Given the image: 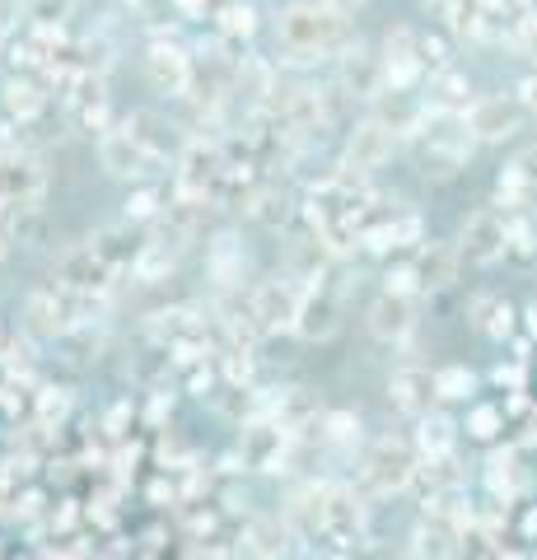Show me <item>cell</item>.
Listing matches in <instances>:
<instances>
[{"label":"cell","mask_w":537,"mask_h":560,"mask_svg":"<svg viewBox=\"0 0 537 560\" xmlns=\"http://www.w3.org/2000/svg\"><path fill=\"white\" fill-rule=\"evenodd\" d=\"M276 38L290 66H318L327 57H341L351 47V14L337 10L332 0H294L276 20Z\"/></svg>","instance_id":"6da1fadb"},{"label":"cell","mask_w":537,"mask_h":560,"mask_svg":"<svg viewBox=\"0 0 537 560\" xmlns=\"http://www.w3.org/2000/svg\"><path fill=\"white\" fill-rule=\"evenodd\" d=\"M407 140L416 145V154H421L425 178L430 173H435V178H454L458 168H467V160H472V150H477V140L467 136L463 113H444V108H425Z\"/></svg>","instance_id":"7a4b0ae2"},{"label":"cell","mask_w":537,"mask_h":560,"mask_svg":"<svg viewBox=\"0 0 537 560\" xmlns=\"http://www.w3.org/2000/svg\"><path fill=\"white\" fill-rule=\"evenodd\" d=\"M416 444L402 440V434H378L370 444L365 463H360V481H365L370 495H402L416 477Z\"/></svg>","instance_id":"3957f363"},{"label":"cell","mask_w":537,"mask_h":560,"mask_svg":"<svg viewBox=\"0 0 537 560\" xmlns=\"http://www.w3.org/2000/svg\"><path fill=\"white\" fill-rule=\"evenodd\" d=\"M524 108L514 103V94H481L463 108V121H467V136L477 140V145H505L524 131Z\"/></svg>","instance_id":"277c9868"},{"label":"cell","mask_w":537,"mask_h":560,"mask_svg":"<svg viewBox=\"0 0 537 560\" xmlns=\"http://www.w3.org/2000/svg\"><path fill=\"white\" fill-rule=\"evenodd\" d=\"M393 150H397V136L374 113H365L351 127V136H346V145H341V173L346 178H365V173L384 168L393 160Z\"/></svg>","instance_id":"5b68a950"},{"label":"cell","mask_w":537,"mask_h":560,"mask_svg":"<svg viewBox=\"0 0 537 560\" xmlns=\"http://www.w3.org/2000/svg\"><path fill=\"white\" fill-rule=\"evenodd\" d=\"M304 280L285 271V276H267L262 285L253 290V304H248V318L257 323V331H285L300 313V300H304Z\"/></svg>","instance_id":"8992f818"},{"label":"cell","mask_w":537,"mask_h":560,"mask_svg":"<svg viewBox=\"0 0 537 560\" xmlns=\"http://www.w3.org/2000/svg\"><path fill=\"white\" fill-rule=\"evenodd\" d=\"M337 90H341L346 103H374L378 94H384V57L355 38L337 57Z\"/></svg>","instance_id":"52a82bcc"},{"label":"cell","mask_w":537,"mask_h":560,"mask_svg":"<svg viewBox=\"0 0 537 560\" xmlns=\"http://www.w3.org/2000/svg\"><path fill=\"white\" fill-rule=\"evenodd\" d=\"M458 253H463V261H472V267H495V261L505 257V215H500V206H477L472 215L463 220Z\"/></svg>","instance_id":"ba28073f"},{"label":"cell","mask_w":537,"mask_h":560,"mask_svg":"<svg viewBox=\"0 0 537 560\" xmlns=\"http://www.w3.org/2000/svg\"><path fill=\"white\" fill-rule=\"evenodd\" d=\"M290 327L300 331L304 341L323 346V341L341 337V327H346V308H341L337 294H327V290H318V285H308V290H304V300H300V313H294V323H290Z\"/></svg>","instance_id":"9c48e42d"},{"label":"cell","mask_w":537,"mask_h":560,"mask_svg":"<svg viewBox=\"0 0 537 560\" xmlns=\"http://www.w3.org/2000/svg\"><path fill=\"white\" fill-rule=\"evenodd\" d=\"M365 327H370L374 341H388V346L407 341L411 331H416V300H411V294H388V290H384V294H378V300L370 304Z\"/></svg>","instance_id":"30bf717a"},{"label":"cell","mask_w":537,"mask_h":560,"mask_svg":"<svg viewBox=\"0 0 537 560\" xmlns=\"http://www.w3.org/2000/svg\"><path fill=\"white\" fill-rule=\"evenodd\" d=\"M388 407L397 416H407V420L425 416L430 407H435V374L421 370V364H407V370H397L388 378Z\"/></svg>","instance_id":"8fae6325"},{"label":"cell","mask_w":537,"mask_h":560,"mask_svg":"<svg viewBox=\"0 0 537 560\" xmlns=\"http://www.w3.org/2000/svg\"><path fill=\"white\" fill-rule=\"evenodd\" d=\"M98 154H103V168H108L113 178H145L150 164L160 160V154L145 150L141 140H136L127 127H122V131H108V136H103Z\"/></svg>","instance_id":"7c38bea8"},{"label":"cell","mask_w":537,"mask_h":560,"mask_svg":"<svg viewBox=\"0 0 537 560\" xmlns=\"http://www.w3.org/2000/svg\"><path fill=\"white\" fill-rule=\"evenodd\" d=\"M294 541V528L285 518H253L234 547V560H281Z\"/></svg>","instance_id":"4fadbf2b"},{"label":"cell","mask_w":537,"mask_h":560,"mask_svg":"<svg viewBox=\"0 0 537 560\" xmlns=\"http://www.w3.org/2000/svg\"><path fill=\"white\" fill-rule=\"evenodd\" d=\"M224 173V160H220V145H206V140H192L178 160V191L183 197H206L211 183Z\"/></svg>","instance_id":"5bb4252c"},{"label":"cell","mask_w":537,"mask_h":560,"mask_svg":"<svg viewBox=\"0 0 537 560\" xmlns=\"http://www.w3.org/2000/svg\"><path fill=\"white\" fill-rule=\"evenodd\" d=\"M411 267H416V280H421V294H440L458 280L463 253H458V243H425Z\"/></svg>","instance_id":"9a60e30c"},{"label":"cell","mask_w":537,"mask_h":560,"mask_svg":"<svg viewBox=\"0 0 537 560\" xmlns=\"http://www.w3.org/2000/svg\"><path fill=\"white\" fill-rule=\"evenodd\" d=\"M145 70L160 94H187V84H192V57L173 43H154L145 57Z\"/></svg>","instance_id":"2e32d148"},{"label":"cell","mask_w":537,"mask_h":560,"mask_svg":"<svg viewBox=\"0 0 537 560\" xmlns=\"http://www.w3.org/2000/svg\"><path fill=\"white\" fill-rule=\"evenodd\" d=\"M411 551H416V560H454L458 556V523L425 510V518L416 523V533H411Z\"/></svg>","instance_id":"e0dca14e"},{"label":"cell","mask_w":537,"mask_h":560,"mask_svg":"<svg viewBox=\"0 0 537 560\" xmlns=\"http://www.w3.org/2000/svg\"><path fill=\"white\" fill-rule=\"evenodd\" d=\"M365 528V495L355 486H327L323 500V533H360Z\"/></svg>","instance_id":"ac0fdd59"},{"label":"cell","mask_w":537,"mask_h":560,"mask_svg":"<svg viewBox=\"0 0 537 560\" xmlns=\"http://www.w3.org/2000/svg\"><path fill=\"white\" fill-rule=\"evenodd\" d=\"M370 113L384 121V127L397 136V140H407L411 131H416V121H421V113H425V103H416L411 98V90H384L374 103H370Z\"/></svg>","instance_id":"d6986e66"},{"label":"cell","mask_w":537,"mask_h":560,"mask_svg":"<svg viewBox=\"0 0 537 560\" xmlns=\"http://www.w3.org/2000/svg\"><path fill=\"white\" fill-rule=\"evenodd\" d=\"M416 453L421 458H440V453H454L458 444V420L448 416V411H435L430 407L425 416H416Z\"/></svg>","instance_id":"ffe728a7"},{"label":"cell","mask_w":537,"mask_h":560,"mask_svg":"<svg viewBox=\"0 0 537 560\" xmlns=\"http://www.w3.org/2000/svg\"><path fill=\"white\" fill-rule=\"evenodd\" d=\"M467 318H472V327L481 331V337H491V341H505L514 337V304L505 300V294H477L472 308H467Z\"/></svg>","instance_id":"44dd1931"},{"label":"cell","mask_w":537,"mask_h":560,"mask_svg":"<svg viewBox=\"0 0 537 560\" xmlns=\"http://www.w3.org/2000/svg\"><path fill=\"white\" fill-rule=\"evenodd\" d=\"M430 108H444V113H463L467 103H472V80H467V70L463 66H440V70H430Z\"/></svg>","instance_id":"7402d4cb"},{"label":"cell","mask_w":537,"mask_h":560,"mask_svg":"<svg viewBox=\"0 0 537 560\" xmlns=\"http://www.w3.org/2000/svg\"><path fill=\"white\" fill-rule=\"evenodd\" d=\"M467 471L458 467L454 453H440V458H416V477L411 486H421L425 495H444V490H463Z\"/></svg>","instance_id":"603a6c76"},{"label":"cell","mask_w":537,"mask_h":560,"mask_svg":"<svg viewBox=\"0 0 537 560\" xmlns=\"http://www.w3.org/2000/svg\"><path fill=\"white\" fill-rule=\"evenodd\" d=\"M244 267H248V257H244V248H238L230 234L215 238L211 253H206V271H211V280H215V285H224V290H234L238 280H244Z\"/></svg>","instance_id":"cb8c5ba5"},{"label":"cell","mask_w":537,"mask_h":560,"mask_svg":"<svg viewBox=\"0 0 537 560\" xmlns=\"http://www.w3.org/2000/svg\"><path fill=\"white\" fill-rule=\"evenodd\" d=\"M173 261H178V248H173L168 238H154V243H141V253H136V276L141 280H168V271H173Z\"/></svg>","instance_id":"d4e9b609"},{"label":"cell","mask_w":537,"mask_h":560,"mask_svg":"<svg viewBox=\"0 0 537 560\" xmlns=\"http://www.w3.org/2000/svg\"><path fill=\"white\" fill-rule=\"evenodd\" d=\"M248 215L257 224H267V230H285V224H290V197H285L281 187H262L248 201Z\"/></svg>","instance_id":"484cf974"},{"label":"cell","mask_w":537,"mask_h":560,"mask_svg":"<svg viewBox=\"0 0 537 560\" xmlns=\"http://www.w3.org/2000/svg\"><path fill=\"white\" fill-rule=\"evenodd\" d=\"M318 434H323V440L332 444V448H355L360 434H365V425H360L355 411H323Z\"/></svg>","instance_id":"4316f807"},{"label":"cell","mask_w":537,"mask_h":560,"mask_svg":"<svg viewBox=\"0 0 537 560\" xmlns=\"http://www.w3.org/2000/svg\"><path fill=\"white\" fill-rule=\"evenodd\" d=\"M505 257H514L518 267H528V261L537 257V224L528 215L505 220Z\"/></svg>","instance_id":"83f0119b"},{"label":"cell","mask_w":537,"mask_h":560,"mask_svg":"<svg viewBox=\"0 0 537 560\" xmlns=\"http://www.w3.org/2000/svg\"><path fill=\"white\" fill-rule=\"evenodd\" d=\"M5 108L20 117V121H33V117L47 108V94L38 90V84H28V80H10L5 84Z\"/></svg>","instance_id":"f1b7e54d"},{"label":"cell","mask_w":537,"mask_h":560,"mask_svg":"<svg viewBox=\"0 0 537 560\" xmlns=\"http://www.w3.org/2000/svg\"><path fill=\"white\" fill-rule=\"evenodd\" d=\"M477 388V374L463 370V364H444L435 370V401H467Z\"/></svg>","instance_id":"f546056e"},{"label":"cell","mask_w":537,"mask_h":560,"mask_svg":"<svg viewBox=\"0 0 537 560\" xmlns=\"http://www.w3.org/2000/svg\"><path fill=\"white\" fill-rule=\"evenodd\" d=\"M500 430H505V411H500V407H472V411H467V434H472V440L491 444Z\"/></svg>","instance_id":"4dcf8cb0"},{"label":"cell","mask_w":537,"mask_h":560,"mask_svg":"<svg viewBox=\"0 0 537 560\" xmlns=\"http://www.w3.org/2000/svg\"><path fill=\"white\" fill-rule=\"evenodd\" d=\"M416 61H421L425 70H440L454 57H448V43L440 38V33H416Z\"/></svg>","instance_id":"1f68e13d"},{"label":"cell","mask_w":537,"mask_h":560,"mask_svg":"<svg viewBox=\"0 0 537 560\" xmlns=\"http://www.w3.org/2000/svg\"><path fill=\"white\" fill-rule=\"evenodd\" d=\"M160 215V191L154 187H136L127 197V220H154Z\"/></svg>","instance_id":"d6a6232c"},{"label":"cell","mask_w":537,"mask_h":560,"mask_svg":"<svg viewBox=\"0 0 537 560\" xmlns=\"http://www.w3.org/2000/svg\"><path fill=\"white\" fill-rule=\"evenodd\" d=\"M384 290L388 294H421V280H416V267L411 261H402V267H388V276H384Z\"/></svg>","instance_id":"836d02e7"},{"label":"cell","mask_w":537,"mask_h":560,"mask_svg":"<svg viewBox=\"0 0 537 560\" xmlns=\"http://www.w3.org/2000/svg\"><path fill=\"white\" fill-rule=\"evenodd\" d=\"M514 168H518V178L528 183V191H533V201H537V145H528L524 154L514 160Z\"/></svg>","instance_id":"e575fe53"},{"label":"cell","mask_w":537,"mask_h":560,"mask_svg":"<svg viewBox=\"0 0 537 560\" xmlns=\"http://www.w3.org/2000/svg\"><path fill=\"white\" fill-rule=\"evenodd\" d=\"M514 103H518V108H524V113H533V117H537V70H533V75H524V80H518Z\"/></svg>","instance_id":"d590c367"},{"label":"cell","mask_w":537,"mask_h":560,"mask_svg":"<svg viewBox=\"0 0 537 560\" xmlns=\"http://www.w3.org/2000/svg\"><path fill=\"white\" fill-rule=\"evenodd\" d=\"M224 28H230V33H244V38H248V33H253V10H248V5H234V10H230V24H224Z\"/></svg>","instance_id":"8d00e7d4"},{"label":"cell","mask_w":537,"mask_h":560,"mask_svg":"<svg viewBox=\"0 0 537 560\" xmlns=\"http://www.w3.org/2000/svg\"><path fill=\"white\" fill-rule=\"evenodd\" d=\"M187 388H192L197 397H206V393H211V388H215V374H211V370H197L192 378H187Z\"/></svg>","instance_id":"74e56055"},{"label":"cell","mask_w":537,"mask_h":560,"mask_svg":"<svg viewBox=\"0 0 537 560\" xmlns=\"http://www.w3.org/2000/svg\"><path fill=\"white\" fill-rule=\"evenodd\" d=\"M495 383H500V388H505V383H510V388L518 393V383H524V370H518V364H510V370H505V364H500V370H495Z\"/></svg>","instance_id":"f35d334b"},{"label":"cell","mask_w":537,"mask_h":560,"mask_svg":"<svg viewBox=\"0 0 537 560\" xmlns=\"http://www.w3.org/2000/svg\"><path fill=\"white\" fill-rule=\"evenodd\" d=\"M524 537L537 541V510H528V518H524Z\"/></svg>","instance_id":"ab89813d"},{"label":"cell","mask_w":537,"mask_h":560,"mask_svg":"<svg viewBox=\"0 0 537 560\" xmlns=\"http://www.w3.org/2000/svg\"><path fill=\"white\" fill-rule=\"evenodd\" d=\"M524 318H528V337H537V308H528Z\"/></svg>","instance_id":"60d3db41"},{"label":"cell","mask_w":537,"mask_h":560,"mask_svg":"<svg viewBox=\"0 0 537 560\" xmlns=\"http://www.w3.org/2000/svg\"><path fill=\"white\" fill-rule=\"evenodd\" d=\"M425 5H435V0H425Z\"/></svg>","instance_id":"b9f144b4"},{"label":"cell","mask_w":537,"mask_h":560,"mask_svg":"<svg viewBox=\"0 0 537 560\" xmlns=\"http://www.w3.org/2000/svg\"><path fill=\"white\" fill-rule=\"evenodd\" d=\"M533 224H537V220H533Z\"/></svg>","instance_id":"7bdbcfd3"}]
</instances>
